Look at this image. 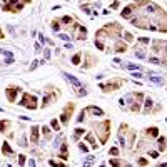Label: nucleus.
I'll use <instances>...</instances> for the list:
<instances>
[{
    "label": "nucleus",
    "mask_w": 167,
    "mask_h": 167,
    "mask_svg": "<svg viewBox=\"0 0 167 167\" xmlns=\"http://www.w3.org/2000/svg\"><path fill=\"white\" fill-rule=\"evenodd\" d=\"M30 140H32V144L38 142V127L37 125H33L32 129H30Z\"/></svg>",
    "instance_id": "nucleus-10"
},
{
    "label": "nucleus",
    "mask_w": 167,
    "mask_h": 167,
    "mask_svg": "<svg viewBox=\"0 0 167 167\" xmlns=\"http://www.w3.org/2000/svg\"><path fill=\"white\" fill-rule=\"evenodd\" d=\"M145 49H135V57L137 59H145Z\"/></svg>",
    "instance_id": "nucleus-19"
},
{
    "label": "nucleus",
    "mask_w": 167,
    "mask_h": 167,
    "mask_svg": "<svg viewBox=\"0 0 167 167\" xmlns=\"http://www.w3.org/2000/svg\"><path fill=\"white\" fill-rule=\"evenodd\" d=\"M52 97H55V94H52V95H45V97H43V100H42V105H43V107H47Z\"/></svg>",
    "instance_id": "nucleus-22"
},
{
    "label": "nucleus",
    "mask_w": 167,
    "mask_h": 167,
    "mask_svg": "<svg viewBox=\"0 0 167 167\" xmlns=\"http://www.w3.org/2000/svg\"><path fill=\"white\" fill-rule=\"evenodd\" d=\"M149 62H150V64H157V65H162V60H161L159 57H155V55L149 57Z\"/></svg>",
    "instance_id": "nucleus-21"
},
{
    "label": "nucleus",
    "mask_w": 167,
    "mask_h": 167,
    "mask_svg": "<svg viewBox=\"0 0 167 167\" xmlns=\"http://www.w3.org/2000/svg\"><path fill=\"white\" fill-rule=\"evenodd\" d=\"M77 95H79V97L87 95V90H85V89H82V87H79V89H77Z\"/></svg>",
    "instance_id": "nucleus-27"
},
{
    "label": "nucleus",
    "mask_w": 167,
    "mask_h": 167,
    "mask_svg": "<svg viewBox=\"0 0 167 167\" xmlns=\"http://www.w3.org/2000/svg\"><path fill=\"white\" fill-rule=\"evenodd\" d=\"M124 35H125V40H127V42H130V40L134 38V35L132 33H129V32H124Z\"/></svg>",
    "instance_id": "nucleus-33"
},
{
    "label": "nucleus",
    "mask_w": 167,
    "mask_h": 167,
    "mask_svg": "<svg viewBox=\"0 0 167 167\" xmlns=\"http://www.w3.org/2000/svg\"><path fill=\"white\" fill-rule=\"evenodd\" d=\"M2 150L5 152V154H8V155H12L13 154V150H12V147L7 144V142H3V145H2Z\"/></svg>",
    "instance_id": "nucleus-18"
},
{
    "label": "nucleus",
    "mask_w": 167,
    "mask_h": 167,
    "mask_svg": "<svg viewBox=\"0 0 167 167\" xmlns=\"http://www.w3.org/2000/svg\"><path fill=\"white\" fill-rule=\"evenodd\" d=\"M82 134H84V129H80V127H79V129H75V134H74V139H75V140H79V137H80Z\"/></svg>",
    "instance_id": "nucleus-25"
},
{
    "label": "nucleus",
    "mask_w": 167,
    "mask_h": 167,
    "mask_svg": "<svg viewBox=\"0 0 167 167\" xmlns=\"http://www.w3.org/2000/svg\"><path fill=\"white\" fill-rule=\"evenodd\" d=\"M60 38H62V40H70V37H68V35H67V33H62V35H60Z\"/></svg>",
    "instance_id": "nucleus-41"
},
{
    "label": "nucleus",
    "mask_w": 167,
    "mask_h": 167,
    "mask_svg": "<svg viewBox=\"0 0 167 167\" xmlns=\"http://www.w3.org/2000/svg\"><path fill=\"white\" fill-rule=\"evenodd\" d=\"M17 2H19V0H10V3H12V5H13V3H17Z\"/></svg>",
    "instance_id": "nucleus-44"
},
{
    "label": "nucleus",
    "mask_w": 167,
    "mask_h": 167,
    "mask_svg": "<svg viewBox=\"0 0 167 167\" xmlns=\"http://www.w3.org/2000/svg\"><path fill=\"white\" fill-rule=\"evenodd\" d=\"M62 75L65 77V80H67V82H70V84H72V85H74L75 89H79V87H80V82H79V80H77V79H75L74 75H70V74H67V72H64Z\"/></svg>",
    "instance_id": "nucleus-7"
},
{
    "label": "nucleus",
    "mask_w": 167,
    "mask_h": 167,
    "mask_svg": "<svg viewBox=\"0 0 167 167\" xmlns=\"http://www.w3.org/2000/svg\"><path fill=\"white\" fill-rule=\"evenodd\" d=\"M8 127V122L7 120H3V122H0V132H5V129Z\"/></svg>",
    "instance_id": "nucleus-28"
},
{
    "label": "nucleus",
    "mask_w": 167,
    "mask_h": 167,
    "mask_svg": "<svg viewBox=\"0 0 167 167\" xmlns=\"http://www.w3.org/2000/svg\"><path fill=\"white\" fill-rule=\"evenodd\" d=\"M127 68H130V70H137V68H139V65H135V64H127Z\"/></svg>",
    "instance_id": "nucleus-35"
},
{
    "label": "nucleus",
    "mask_w": 167,
    "mask_h": 167,
    "mask_svg": "<svg viewBox=\"0 0 167 167\" xmlns=\"http://www.w3.org/2000/svg\"><path fill=\"white\" fill-rule=\"evenodd\" d=\"M139 166H147V161L145 159H139Z\"/></svg>",
    "instance_id": "nucleus-42"
},
{
    "label": "nucleus",
    "mask_w": 167,
    "mask_h": 167,
    "mask_svg": "<svg viewBox=\"0 0 167 167\" xmlns=\"http://www.w3.org/2000/svg\"><path fill=\"white\" fill-rule=\"evenodd\" d=\"M59 157H60V159H64V161L68 157V155H67V142H65V140L62 142V150H60V155H59Z\"/></svg>",
    "instance_id": "nucleus-16"
},
{
    "label": "nucleus",
    "mask_w": 167,
    "mask_h": 167,
    "mask_svg": "<svg viewBox=\"0 0 167 167\" xmlns=\"http://www.w3.org/2000/svg\"><path fill=\"white\" fill-rule=\"evenodd\" d=\"M20 105L25 107V109L35 110V109H37V97H35V95H30V94H24V97L20 100Z\"/></svg>",
    "instance_id": "nucleus-2"
},
{
    "label": "nucleus",
    "mask_w": 167,
    "mask_h": 167,
    "mask_svg": "<svg viewBox=\"0 0 167 167\" xmlns=\"http://www.w3.org/2000/svg\"><path fill=\"white\" fill-rule=\"evenodd\" d=\"M110 154H112V155H119V149H117V147H112V149H110Z\"/></svg>",
    "instance_id": "nucleus-36"
},
{
    "label": "nucleus",
    "mask_w": 167,
    "mask_h": 167,
    "mask_svg": "<svg viewBox=\"0 0 167 167\" xmlns=\"http://www.w3.org/2000/svg\"><path fill=\"white\" fill-rule=\"evenodd\" d=\"M132 77H142V74H139V72H134Z\"/></svg>",
    "instance_id": "nucleus-43"
},
{
    "label": "nucleus",
    "mask_w": 167,
    "mask_h": 167,
    "mask_svg": "<svg viewBox=\"0 0 167 167\" xmlns=\"http://www.w3.org/2000/svg\"><path fill=\"white\" fill-rule=\"evenodd\" d=\"M134 8H135V5H129V7H125L124 10H122V17L124 19H130V15H132V12H134Z\"/></svg>",
    "instance_id": "nucleus-11"
},
{
    "label": "nucleus",
    "mask_w": 167,
    "mask_h": 167,
    "mask_svg": "<svg viewBox=\"0 0 167 167\" xmlns=\"http://www.w3.org/2000/svg\"><path fill=\"white\" fill-rule=\"evenodd\" d=\"M42 132L45 134V135H47V137H50V129H49V127H47V125H43V127H42Z\"/></svg>",
    "instance_id": "nucleus-32"
},
{
    "label": "nucleus",
    "mask_w": 167,
    "mask_h": 167,
    "mask_svg": "<svg viewBox=\"0 0 167 167\" xmlns=\"http://www.w3.org/2000/svg\"><path fill=\"white\" fill-rule=\"evenodd\" d=\"M52 29H54V32H59L60 30V22L59 20H54L52 22Z\"/></svg>",
    "instance_id": "nucleus-23"
},
{
    "label": "nucleus",
    "mask_w": 167,
    "mask_h": 167,
    "mask_svg": "<svg viewBox=\"0 0 167 167\" xmlns=\"http://www.w3.org/2000/svg\"><path fill=\"white\" fill-rule=\"evenodd\" d=\"M75 29H77V38H79V40H85L87 29H85V27H82V25H75Z\"/></svg>",
    "instance_id": "nucleus-8"
},
{
    "label": "nucleus",
    "mask_w": 167,
    "mask_h": 167,
    "mask_svg": "<svg viewBox=\"0 0 167 167\" xmlns=\"http://www.w3.org/2000/svg\"><path fill=\"white\" fill-rule=\"evenodd\" d=\"M149 80L150 82H154V84H164V77H161V75H155V74H149Z\"/></svg>",
    "instance_id": "nucleus-12"
},
{
    "label": "nucleus",
    "mask_w": 167,
    "mask_h": 167,
    "mask_svg": "<svg viewBox=\"0 0 167 167\" xmlns=\"http://www.w3.org/2000/svg\"><path fill=\"white\" fill-rule=\"evenodd\" d=\"M85 114H87V110H82V112H80V115L77 117V120H79V122H84V119H85Z\"/></svg>",
    "instance_id": "nucleus-29"
},
{
    "label": "nucleus",
    "mask_w": 167,
    "mask_h": 167,
    "mask_svg": "<svg viewBox=\"0 0 167 167\" xmlns=\"http://www.w3.org/2000/svg\"><path fill=\"white\" fill-rule=\"evenodd\" d=\"M134 97H135V100H134L132 105H130V110H132V112H139V110H140V99H142L144 95H142V94H135Z\"/></svg>",
    "instance_id": "nucleus-6"
},
{
    "label": "nucleus",
    "mask_w": 167,
    "mask_h": 167,
    "mask_svg": "<svg viewBox=\"0 0 167 167\" xmlns=\"http://www.w3.org/2000/svg\"><path fill=\"white\" fill-rule=\"evenodd\" d=\"M25 164V155H19V166H24Z\"/></svg>",
    "instance_id": "nucleus-34"
},
{
    "label": "nucleus",
    "mask_w": 167,
    "mask_h": 167,
    "mask_svg": "<svg viewBox=\"0 0 167 167\" xmlns=\"http://www.w3.org/2000/svg\"><path fill=\"white\" fill-rule=\"evenodd\" d=\"M72 64H74V65H79V64H80V54H75V55H74Z\"/></svg>",
    "instance_id": "nucleus-26"
},
{
    "label": "nucleus",
    "mask_w": 167,
    "mask_h": 167,
    "mask_svg": "<svg viewBox=\"0 0 167 167\" xmlns=\"http://www.w3.org/2000/svg\"><path fill=\"white\" fill-rule=\"evenodd\" d=\"M62 22H65V24H68V25H70V22H72V19H70V17H62Z\"/></svg>",
    "instance_id": "nucleus-37"
},
{
    "label": "nucleus",
    "mask_w": 167,
    "mask_h": 167,
    "mask_svg": "<svg viewBox=\"0 0 167 167\" xmlns=\"http://www.w3.org/2000/svg\"><path fill=\"white\" fill-rule=\"evenodd\" d=\"M74 109H75V105H74V104H67V107L64 109V112H62V115H60V122H62L64 125L68 124V117L72 115Z\"/></svg>",
    "instance_id": "nucleus-3"
},
{
    "label": "nucleus",
    "mask_w": 167,
    "mask_h": 167,
    "mask_svg": "<svg viewBox=\"0 0 167 167\" xmlns=\"http://www.w3.org/2000/svg\"><path fill=\"white\" fill-rule=\"evenodd\" d=\"M120 87V82H115V84H100V89L104 92H114Z\"/></svg>",
    "instance_id": "nucleus-5"
},
{
    "label": "nucleus",
    "mask_w": 167,
    "mask_h": 167,
    "mask_svg": "<svg viewBox=\"0 0 167 167\" xmlns=\"http://www.w3.org/2000/svg\"><path fill=\"white\" fill-rule=\"evenodd\" d=\"M38 64H40L38 60H33V62H32V65H30V70H33V68H35V67L38 65Z\"/></svg>",
    "instance_id": "nucleus-40"
},
{
    "label": "nucleus",
    "mask_w": 167,
    "mask_h": 167,
    "mask_svg": "<svg viewBox=\"0 0 167 167\" xmlns=\"http://www.w3.org/2000/svg\"><path fill=\"white\" fill-rule=\"evenodd\" d=\"M95 132L100 134V144H105L110 134V120H104L102 124H97V130Z\"/></svg>",
    "instance_id": "nucleus-1"
},
{
    "label": "nucleus",
    "mask_w": 167,
    "mask_h": 167,
    "mask_svg": "<svg viewBox=\"0 0 167 167\" xmlns=\"http://www.w3.org/2000/svg\"><path fill=\"white\" fill-rule=\"evenodd\" d=\"M79 149H80L82 152H87V150H89V147H87V145H85L84 142H80V144H79Z\"/></svg>",
    "instance_id": "nucleus-31"
},
{
    "label": "nucleus",
    "mask_w": 167,
    "mask_h": 167,
    "mask_svg": "<svg viewBox=\"0 0 167 167\" xmlns=\"http://www.w3.org/2000/svg\"><path fill=\"white\" fill-rule=\"evenodd\" d=\"M19 92H20V89H19V87H8V89L5 90L8 102H15V100H17V95H19Z\"/></svg>",
    "instance_id": "nucleus-4"
},
{
    "label": "nucleus",
    "mask_w": 167,
    "mask_h": 167,
    "mask_svg": "<svg viewBox=\"0 0 167 167\" xmlns=\"http://www.w3.org/2000/svg\"><path fill=\"white\" fill-rule=\"evenodd\" d=\"M0 38H3V32H2V29H0Z\"/></svg>",
    "instance_id": "nucleus-45"
},
{
    "label": "nucleus",
    "mask_w": 167,
    "mask_h": 167,
    "mask_svg": "<svg viewBox=\"0 0 167 167\" xmlns=\"http://www.w3.org/2000/svg\"><path fill=\"white\" fill-rule=\"evenodd\" d=\"M87 112H90L94 117H97V115H99V117H102V115H104V110H102V109H99V107H94V105L87 107Z\"/></svg>",
    "instance_id": "nucleus-9"
},
{
    "label": "nucleus",
    "mask_w": 167,
    "mask_h": 167,
    "mask_svg": "<svg viewBox=\"0 0 167 167\" xmlns=\"http://www.w3.org/2000/svg\"><path fill=\"white\" fill-rule=\"evenodd\" d=\"M50 125H52V129H54V130H60V124L57 122V119H54V120L50 122Z\"/></svg>",
    "instance_id": "nucleus-24"
},
{
    "label": "nucleus",
    "mask_w": 167,
    "mask_h": 167,
    "mask_svg": "<svg viewBox=\"0 0 167 167\" xmlns=\"http://www.w3.org/2000/svg\"><path fill=\"white\" fill-rule=\"evenodd\" d=\"M3 64H5V65H12V64H13V59H12V57H8V59H7Z\"/></svg>",
    "instance_id": "nucleus-38"
},
{
    "label": "nucleus",
    "mask_w": 167,
    "mask_h": 167,
    "mask_svg": "<svg viewBox=\"0 0 167 167\" xmlns=\"http://www.w3.org/2000/svg\"><path fill=\"white\" fill-rule=\"evenodd\" d=\"M149 154H150L152 159H157V155H159V152H155V150H152V152H149Z\"/></svg>",
    "instance_id": "nucleus-39"
},
{
    "label": "nucleus",
    "mask_w": 167,
    "mask_h": 167,
    "mask_svg": "<svg viewBox=\"0 0 167 167\" xmlns=\"http://www.w3.org/2000/svg\"><path fill=\"white\" fill-rule=\"evenodd\" d=\"M147 135L149 137H159V129L157 127H149L147 129Z\"/></svg>",
    "instance_id": "nucleus-15"
},
{
    "label": "nucleus",
    "mask_w": 167,
    "mask_h": 167,
    "mask_svg": "<svg viewBox=\"0 0 167 167\" xmlns=\"http://www.w3.org/2000/svg\"><path fill=\"white\" fill-rule=\"evenodd\" d=\"M122 164H124V162L119 161V159H112V161H110V166H122Z\"/></svg>",
    "instance_id": "nucleus-30"
},
{
    "label": "nucleus",
    "mask_w": 167,
    "mask_h": 167,
    "mask_svg": "<svg viewBox=\"0 0 167 167\" xmlns=\"http://www.w3.org/2000/svg\"><path fill=\"white\" fill-rule=\"evenodd\" d=\"M127 50V45L124 43V42H120V40H117V43H115V52H125Z\"/></svg>",
    "instance_id": "nucleus-13"
},
{
    "label": "nucleus",
    "mask_w": 167,
    "mask_h": 167,
    "mask_svg": "<svg viewBox=\"0 0 167 167\" xmlns=\"http://www.w3.org/2000/svg\"><path fill=\"white\" fill-rule=\"evenodd\" d=\"M87 140H89V144L92 145V149H97V144H95V139H94L92 134H87Z\"/></svg>",
    "instance_id": "nucleus-20"
},
{
    "label": "nucleus",
    "mask_w": 167,
    "mask_h": 167,
    "mask_svg": "<svg viewBox=\"0 0 167 167\" xmlns=\"http://www.w3.org/2000/svg\"><path fill=\"white\" fill-rule=\"evenodd\" d=\"M152 104H154V102H152V99H150V97H147V99H145V104H144V105H145V110H144L145 114H149V112H150Z\"/></svg>",
    "instance_id": "nucleus-17"
},
{
    "label": "nucleus",
    "mask_w": 167,
    "mask_h": 167,
    "mask_svg": "<svg viewBox=\"0 0 167 167\" xmlns=\"http://www.w3.org/2000/svg\"><path fill=\"white\" fill-rule=\"evenodd\" d=\"M159 150L162 152V150H166L167 149V140H166V137H159Z\"/></svg>",
    "instance_id": "nucleus-14"
}]
</instances>
